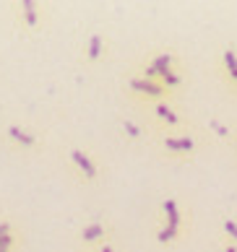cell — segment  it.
Returning a JSON list of instances; mask_svg holds the SVG:
<instances>
[{
  "label": "cell",
  "mask_w": 237,
  "mask_h": 252,
  "mask_svg": "<svg viewBox=\"0 0 237 252\" xmlns=\"http://www.w3.org/2000/svg\"><path fill=\"white\" fill-rule=\"evenodd\" d=\"M224 63H227V68H230V76L237 81V55H235L232 50L224 52Z\"/></svg>",
  "instance_id": "obj_11"
},
{
  "label": "cell",
  "mask_w": 237,
  "mask_h": 252,
  "mask_svg": "<svg viewBox=\"0 0 237 252\" xmlns=\"http://www.w3.org/2000/svg\"><path fill=\"white\" fill-rule=\"evenodd\" d=\"M157 115L162 117V120H167L169 125H177V115H175V112L169 109L167 104H159V107H157Z\"/></svg>",
  "instance_id": "obj_9"
},
{
  "label": "cell",
  "mask_w": 237,
  "mask_h": 252,
  "mask_svg": "<svg viewBox=\"0 0 237 252\" xmlns=\"http://www.w3.org/2000/svg\"><path fill=\"white\" fill-rule=\"evenodd\" d=\"M224 229H227V234H230V237L237 242V223H235L232 219H227V221H224Z\"/></svg>",
  "instance_id": "obj_16"
},
{
  "label": "cell",
  "mask_w": 237,
  "mask_h": 252,
  "mask_svg": "<svg viewBox=\"0 0 237 252\" xmlns=\"http://www.w3.org/2000/svg\"><path fill=\"white\" fill-rule=\"evenodd\" d=\"M130 89L141 91V94H146V96H159L162 94V86L154 83V81H146V78H133L130 81Z\"/></svg>",
  "instance_id": "obj_1"
},
{
  "label": "cell",
  "mask_w": 237,
  "mask_h": 252,
  "mask_svg": "<svg viewBox=\"0 0 237 252\" xmlns=\"http://www.w3.org/2000/svg\"><path fill=\"white\" fill-rule=\"evenodd\" d=\"M164 146L169 151H193V138L183 135V138H164Z\"/></svg>",
  "instance_id": "obj_2"
},
{
  "label": "cell",
  "mask_w": 237,
  "mask_h": 252,
  "mask_svg": "<svg viewBox=\"0 0 237 252\" xmlns=\"http://www.w3.org/2000/svg\"><path fill=\"white\" fill-rule=\"evenodd\" d=\"M24 16H26V24L29 26L37 24V5L32 3V0H24Z\"/></svg>",
  "instance_id": "obj_10"
},
{
  "label": "cell",
  "mask_w": 237,
  "mask_h": 252,
  "mask_svg": "<svg viewBox=\"0 0 237 252\" xmlns=\"http://www.w3.org/2000/svg\"><path fill=\"white\" fill-rule=\"evenodd\" d=\"M159 76V73L154 70V68H151V65H149V68H146V81H151V78H157Z\"/></svg>",
  "instance_id": "obj_18"
},
{
  "label": "cell",
  "mask_w": 237,
  "mask_h": 252,
  "mask_svg": "<svg viewBox=\"0 0 237 252\" xmlns=\"http://www.w3.org/2000/svg\"><path fill=\"white\" fill-rule=\"evenodd\" d=\"M0 237H8V223H5V221L0 223Z\"/></svg>",
  "instance_id": "obj_19"
},
{
  "label": "cell",
  "mask_w": 237,
  "mask_h": 252,
  "mask_svg": "<svg viewBox=\"0 0 237 252\" xmlns=\"http://www.w3.org/2000/svg\"><path fill=\"white\" fill-rule=\"evenodd\" d=\"M71 158L81 166L86 177H97V166H94V164L89 161V156H83V151H79V148H76V151H71Z\"/></svg>",
  "instance_id": "obj_3"
},
{
  "label": "cell",
  "mask_w": 237,
  "mask_h": 252,
  "mask_svg": "<svg viewBox=\"0 0 237 252\" xmlns=\"http://www.w3.org/2000/svg\"><path fill=\"white\" fill-rule=\"evenodd\" d=\"M122 125H125V133L130 135V138H138L141 135V127L133 123V120H125V123H122Z\"/></svg>",
  "instance_id": "obj_15"
},
{
  "label": "cell",
  "mask_w": 237,
  "mask_h": 252,
  "mask_svg": "<svg viewBox=\"0 0 237 252\" xmlns=\"http://www.w3.org/2000/svg\"><path fill=\"white\" fill-rule=\"evenodd\" d=\"M99 55H102V36H99V34H94L91 39H89V58H91V60H97Z\"/></svg>",
  "instance_id": "obj_8"
},
{
  "label": "cell",
  "mask_w": 237,
  "mask_h": 252,
  "mask_svg": "<svg viewBox=\"0 0 237 252\" xmlns=\"http://www.w3.org/2000/svg\"><path fill=\"white\" fill-rule=\"evenodd\" d=\"M224 252H237V247H235V245H230V247H227Z\"/></svg>",
  "instance_id": "obj_20"
},
{
  "label": "cell",
  "mask_w": 237,
  "mask_h": 252,
  "mask_svg": "<svg viewBox=\"0 0 237 252\" xmlns=\"http://www.w3.org/2000/svg\"><path fill=\"white\" fill-rule=\"evenodd\" d=\"M102 234H104V226H102L99 221H94V223H89V226L83 229V239H86V242H91V239H99Z\"/></svg>",
  "instance_id": "obj_7"
},
{
  "label": "cell",
  "mask_w": 237,
  "mask_h": 252,
  "mask_svg": "<svg viewBox=\"0 0 237 252\" xmlns=\"http://www.w3.org/2000/svg\"><path fill=\"white\" fill-rule=\"evenodd\" d=\"M169 65H172V55H167V52H164V55H157V58L151 60V68H154L159 76L169 70Z\"/></svg>",
  "instance_id": "obj_5"
},
{
  "label": "cell",
  "mask_w": 237,
  "mask_h": 252,
  "mask_svg": "<svg viewBox=\"0 0 237 252\" xmlns=\"http://www.w3.org/2000/svg\"><path fill=\"white\" fill-rule=\"evenodd\" d=\"M175 234H177V229H172V226H164V229L157 234V239H159V242H169V239H175Z\"/></svg>",
  "instance_id": "obj_14"
},
{
  "label": "cell",
  "mask_w": 237,
  "mask_h": 252,
  "mask_svg": "<svg viewBox=\"0 0 237 252\" xmlns=\"http://www.w3.org/2000/svg\"><path fill=\"white\" fill-rule=\"evenodd\" d=\"M208 127H211L216 135H222V138H224V135H230V130H227V127L219 123V120H208Z\"/></svg>",
  "instance_id": "obj_13"
},
{
  "label": "cell",
  "mask_w": 237,
  "mask_h": 252,
  "mask_svg": "<svg viewBox=\"0 0 237 252\" xmlns=\"http://www.w3.org/2000/svg\"><path fill=\"white\" fill-rule=\"evenodd\" d=\"M8 135H11L13 141H18V143H24V146H34V143H37V138H34V135H29V133H21V130H18L16 125L8 127Z\"/></svg>",
  "instance_id": "obj_6"
},
{
  "label": "cell",
  "mask_w": 237,
  "mask_h": 252,
  "mask_svg": "<svg viewBox=\"0 0 237 252\" xmlns=\"http://www.w3.org/2000/svg\"><path fill=\"white\" fill-rule=\"evenodd\" d=\"M11 242H13V239H11V234H8V237H0V250H5V252H8Z\"/></svg>",
  "instance_id": "obj_17"
},
{
  "label": "cell",
  "mask_w": 237,
  "mask_h": 252,
  "mask_svg": "<svg viewBox=\"0 0 237 252\" xmlns=\"http://www.w3.org/2000/svg\"><path fill=\"white\" fill-rule=\"evenodd\" d=\"M162 81H164V86H180V76H177V73H172V70L162 73Z\"/></svg>",
  "instance_id": "obj_12"
},
{
  "label": "cell",
  "mask_w": 237,
  "mask_h": 252,
  "mask_svg": "<svg viewBox=\"0 0 237 252\" xmlns=\"http://www.w3.org/2000/svg\"><path fill=\"white\" fill-rule=\"evenodd\" d=\"M164 213H167V226L177 229V223H180V213H177V203H175V200H164Z\"/></svg>",
  "instance_id": "obj_4"
},
{
  "label": "cell",
  "mask_w": 237,
  "mask_h": 252,
  "mask_svg": "<svg viewBox=\"0 0 237 252\" xmlns=\"http://www.w3.org/2000/svg\"><path fill=\"white\" fill-rule=\"evenodd\" d=\"M102 252H115V250H112L110 245H104V250H102Z\"/></svg>",
  "instance_id": "obj_21"
},
{
  "label": "cell",
  "mask_w": 237,
  "mask_h": 252,
  "mask_svg": "<svg viewBox=\"0 0 237 252\" xmlns=\"http://www.w3.org/2000/svg\"><path fill=\"white\" fill-rule=\"evenodd\" d=\"M0 252H5V250H0Z\"/></svg>",
  "instance_id": "obj_22"
}]
</instances>
